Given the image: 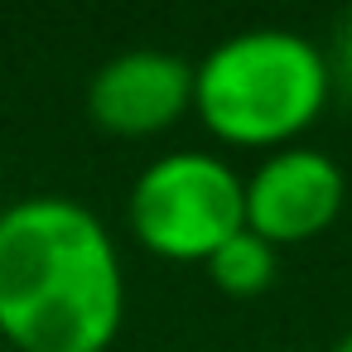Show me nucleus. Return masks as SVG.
Returning a JSON list of instances; mask_svg holds the SVG:
<instances>
[{
  "instance_id": "9",
  "label": "nucleus",
  "mask_w": 352,
  "mask_h": 352,
  "mask_svg": "<svg viewBox=\"0 0 352 352\" xmlns=\"http://www.w3.org/2000/svg\"><path fill=\"white\" fill-rule=\"evenodd\" d=\"M0 352H6V342H0Z\"/></svg>"
},
{
  "instance_id": "4",
  "label": "nucleus",
  "mask_w": 352,
  "mask_h": 352,
  "mask_svg": "<svg viewBox=\"0 0 352 352\" xmlns=\"http://www.w3.org/2000/svg\"><path fill=\"white\" fill-rule=\"evenodd\" d=\"M347 203L342 164L318 145L265 150L246 174V227L270 246H304L323 236Z\"/></svg>"
},
{
  "instance_id": "8",
  "label": "nucleus",
  "mask_w": 352,
  "mask_h": 352,
  "mask_svg": "<svg viewBox=\"0 0 352 352\" xmlns=\"http://www.w3.org/2000/svg\"><path fill=\"white\" fill-rule=\"evenodd\" d=\"M328 352H352V328H342V333L333 338V347H328Z\"/></svg>"
},
{
  "instance_id": "2",
  "label": "nucleus",
  "mask_w": 352,
  "mask_h": 352,
  "mask_svg": "<svg viewBox=\"0 0 352 352\" xmlns=\"http://www.w3.org/2000/svg\"><path fill=\"white\" fill-rule=\"evenodd\" d=\"M333 68L318 39L256 25L217 39L193 63V111L203 126L246 150L294 145L328 107Z\"/></svg>"
},
{
  "instance_id": "6",
  "label": "nucleus",
  "mask_w": 352,
  "mask_h": 352,
  "mask_svg": "<svg viewBox=\"0 0 352 352\" xmlns=\"http://www.w3.org/2000/svg\"><path fill=\"white\" fill-rule=\"evenodd\" d=\"M203 265H208V275H212L217 289H227L236 299H251V294H261V289L275 285V275H280V246H270L265 236H256L251 227H241Z\"/></svg>"
},
{
  "instance_id": "7",
  "label": "nucleus",
  "mask_w": 352,
  "mask_h": 352,
  "mask_svg": "<svg viewBox=\"0 0 352 352\" xmlns=\"http://www.w3.org/2000/svg\"><path fill=\"white\" fill-rule=\"evenodd\" d=\"M328 68H333V82H342L352 92V15L338 25V39H333V54H328Z\"/></svg>"
},
{
  "instance_id": "3",
  "label": "nucleus",
  "mask_w": 352,
  "mask_h": 352,
  "mask_svg": "<svg viewBox=\"0 0 352 352\" xmlns=\"http://www.w3.org/2000/svg\"><path fill=\"white\" fill-rule=\"evenodd\" d=\"M126 222L164 261H208L246 227V179L222 155L169 150L135 174Z\"/></svg>"
},
{
  "instance_id": "1",
  "label": "nucleus",
  "mask_w": 352,
  "mask_h": 352,
  "mask_svg": "<svg viewBox=\"0 0 352 352\" xmlns=\"http://www.w3.org/2000/svg\"><path fill=\"white\" fill-rule=\"evenodd\" d=\"M126 323L111 227L68 193L0 208V342L20 352H107Z\"/></svg>"
},
{
  "instance_id": "5",
  "label": "nucleus",
  "mask_w": 352,
  "mask_h": 352,
  "mask_svg": "<svg viewBox=\"0 0 352 352\" xmlns=\"http://www.w3.org/2000/svg\"><path fill=\"white\" fill-rule=\"evenodd\" d=\"M193 111V63L160 44H131L87 78V116L111 135H155Z\"/></svg>"
}]
</instances>
